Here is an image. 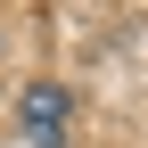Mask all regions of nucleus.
I'll list each match as a JSON object with an SVG mask.
<instances>
[{"mask_svg":"<svg viewBox=\"0 0 148 148\" xmlns=\"http://www.w3.org/2000/svg\"><path fill=\"white\" fill-rule=\"evenodd\" d=\"M66 115H74V99H66L58 82H33V90H25V132L41 140V148L66 140Z\"/></svg>","mask_w":148,"mask_h":148,"instance_id":"f257e3e1","label":"nucleus"}]
</instances>
